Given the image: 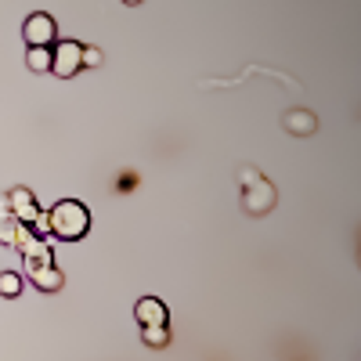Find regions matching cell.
I'll return each instance as SVG.
<instances>
[{
    "label": "cell",
    "instance_id": "cell-8",
    "mask_svg": "<svg viewBox=\"0 0 361 361\" xmlns=\"http://www.w3.org/2000/svg\"><path fill=\"white\" fill-rule=\"evenodd\" d=\"M282 123H286V130L296 134V137H307V134L318 130V119H314V112H307V109H289Z\"/></svg>",
    "mask_w": 361,
    "mask_h": 361
},
{
    "label": "cell",
    "instance_id": "cell-1",
    "mask_svg": "<svg viewBox=\"0 0 361 361\" xmlns=\"http://www.w3.org/2000/svg\"><path fill=\"white\" fill-rule=\"evenodd\" d=\"M47 224H51L54 238L73 243V238H83L90 231V209L83 202H76V199H62V202H54L47 209Z\"/></svg>",
    "mask_w": 361,
    "mask_h": 361
},
{
    "label": "cell",
    "instance_id": "cell-6",
    "mask_svg": "<svg viewBox=\"0 0 361 361\" xmlns=\"http://www.w3.org/2000/svg\"><path fill=\"white\" fill-rule=\"evenodd\" d=\"M25 275H29V282H33L40 293H58V289L66 286L62 271H58L54 264H37V260H25Z\"/></svg>",
    "mask_w": 361,
    "mask_h": 361
},
{
    "label": "cell",
    "instance_id": "cell-10",
    "mask_svg": "<svg viewBox=\"0 0 361 361\" xmlns=\"http://www.w3.org/2000/svg\"><path fill=\"white\" fill-rule=\"evenodd\" d=\"M25 66L33 73H51V47H29L25 51Z\"/></svg>",
    "mask_w": 361,
    "mask_h": 361
},
{
    "label": "cell",
    "instance_id": "cell-2",
    "mask_svg": "<svg viewBox=\"0 0 361 361\" xmlns=\"http://www.w3.org/2000/svg\"><path fill=\"white\" fill-rule=\"evenodd\" d=\"M275 202H279V192H275V185H271V180H264V177L243 188V209H246L250 217L271 214V209H275Z\"/></svg>",
    "mask_w": 361,
    "mask_h": 361
},
{
    "label": "cell",
    "instance_id": "cell-3",
    "mask_svg": "<svg viewBox=\"0 0 361 361\" xmlns=\"http://www.w3.org/2000/svg\"><path fill=\"white\" fill-rule=\"evenodd\" d=\"M80 69H83V44L66 40V44H54V47H51V73H54V76L69 80V76L80 73Z\"/></svg>",
    "mask_w": 361,
    "mask_h": 361
},
{
    "label": "cell",
    "instance_id": "cell-11",
    "mask_svg": "<svg viewBox=\"0 0 361 361\" xmlns=\"http://www.w3.org/2000/svg\"><path fill=\"white\" fill-rule=\"evenodd\" d=\"M141 340H145L148 347H166V343H170V333H166V325H145Z\"/></svg>",
    "mask_w": 361,
    "mask_h": 361
},
{
    "label": "cell",
    "instance_id": "cell-4",
    "mask_svg": "<svg viewBox=\"0 0 361 361\" xmlns=\"http://www.w3.org/2000/svg\"><path fill=\"white\" fill-rule=\"evenodd\" d=\"M22 37H25V44H29V47H51V44H54V37H58V22H54L51 15L37 11V15H29V18H25Z\"/></svg>",
    "mask_w": 361,
    "mask_h": 361
},
{
    "label": "cell",
    "instance_id": "cell-5",
    "mask_svg": "<svg viewBox=\"0 0 361 361\" xmlns=\"http://www.w3.org/2000/svg\"><path fill=\"white\" fill-rule=\"evenodd\" d=\"M8 209L15 214V221H18L22 228H29V224L44 214V209L37 206V195L29 192V188H11V192H8Z\"/></svg>",
    "mask_w": 361,
    "mask_h": 361
},
{
    "label": "cell",
    "instance_id": "cell-9",
    "mask_svg": "<svg viewBox=\"0 0 361 361\" xmlns=\"http://www.w3.org/2000/svg\"><path fill=\"white\" fill-rule=\"evenodd\" d=\"M18 231H22V224L15 221L11 209H4V214H0V243H4V246H15V243H18Z\"/></svg>",
    "mask_w": 361,
    "mask_h": 361
},
{
    "label": "cell",
    "instance_id": "cell-14",
    "mask_svg": "<svg viewBox=\"0 0 361 361\" xmlns=\"http://www.w3.org/2000/svg\"><path fill=\"white\" fill-rule=\"evenodd\" d=\"M83 66H102V51L98 47H83Z\"/></svg>",
    "mask_w": 361,
    "mask_h": 361
},
{
    "label": "cell",
    "instance_id": "cell-15",
    "mask_svg": "<svg viewBox=\"0 0 361 361\" xmlns=\"http://www.w3.org/2000/svg\"><path fill=\"white\" fill-rule=\"evenodd\" d=\"M4 209H8V195H0V214H4Z\"/></svg>",
    "mask_w": 361,
    "mask_h": 361
},
{
    "label": "cell",
    "instance_id": "cell-16",
    "mask_svg": "<svg viewBox=\"0 0 361 361\" xmlns=\"http://www.w3.org/2000/svg\"><path fill=\"white\" fill-rule=\"evenodd\" d=\"M123 4H141V0H123Z\"/></svg>",
    "mask_w": 361,
    "mask_h": 361
},
{
    "label": "cell",
    "instance_id": "cell-7",
    "mask_svg": "<svg viewBox=\"0 0 361 361\" xmlns=\"http://www.w3.org/2000/svg\"><path fill=\"white\" fill-rule=\"evenodd\" d=\"M134 318H137V325H141V329H145V325H166V322H170V311H166L163 300L145 296V300H137Z\"/></svg>",
    "mask_w": 361,
    "mask_h": 361
},
{
    "label": "cell",
    "instance_id": "cell-12",
    "mask_svg": "<svg viewBox=\"0 0 361 361\" xmlns=\"http://www.w3.org/2000/svg\"><path fill=\"white\" fill-rule=\"evenodd\" d=\"M18 293H22V275L4 271V275H0V296H18Z\"/></svg>",
    "mask_w": 361,
    "mask_h": 361
},
{
    "label": "cell",
    "instance_id": "cell-13",
    "mask_svg": "<svg viewBox=\"0 0 361 361\" xmlns=\"http://www.w3.org/2000/svg\"><path fill=\"white\" fill-rule=\"evenodd\" d=\"M238 180H243V188H246V185H253V180H260V170L243 166V170H238Z\"/></svg>",
    "mask_w": 361,
    "mask_h": 361
}]
</instances>
